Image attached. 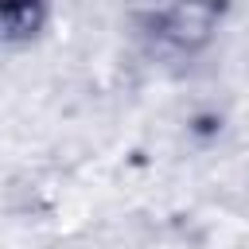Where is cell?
<instances>
[{
	"instance_id": "obj_1",
	"label": "cell",
	"mask_w": 249,
	"mask_h": 249,
	"mask_svg": "<svg viewBox=\"0 0 249 249\" xmlns=\"http://www.w3.org/2000/svg\"><path fill=\"white\" fill-rule=\"evenodd\" d=\"M210 23H214V8L206 0H179L163 12V35L179 47H191V43L206 39Z\"/></svg>"
}]
</instances>
